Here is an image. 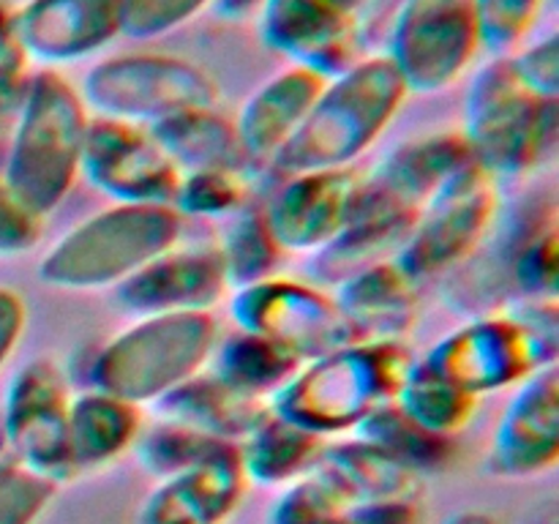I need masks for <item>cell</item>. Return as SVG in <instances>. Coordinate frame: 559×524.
Masks as SVG:
<instances>
[{
  "mask_svg": "<svg viewBox=\"0 0 559 524\" xmlns=\"http://www.w3.org/2000/svg\"><path fill=\"white\" fill-rule=\"evenodd\" d=\"M87 126L91 109L58 69L27 76L0 180L38 216L47 218L74 189Z\"/></svg>",
  "mask_w": 559,
  "mask_h": 524,
  "instance_id": "6da1fadb",
  "label": "cell"
},
{
  "mask_svg": "<svg viewBox=\"0 0 559 524\" xmlns=\"http://www.w3.org/2000/svg\"><path fill=\"white\" fill-rule=\"evenodd\" d=\"M409 91L385 55L364 58L328 80L311 112L271 158L282 178L314 169L353 167L391 126Z\"/></svg>",
  "mask_w": 559,
  "mask_h": 524,
  "instance_id": "7a4b0ae2",
  "label": "cell"
},
{
  "mask_svg": "<svg viewBox=\"0 0 559 524\" xmlns=\"http://www.w3.org/2000/svg\"><path fill=\"white\" fill-rule=\"evenodd\" d=\"M413 364L402 342H355L300 366L271 398V413L328 440L396 402Z\"/></svg>",
  "mask_w": 559,
  "mask_h": 524,
  "instance_id": "3957f363",
  "label": "cell"
},
{
  "mask_svg": "<svg viewBox=\"0 0 559 524\" xmlns=\"http://www.w3.org/2000/svg\"><path fill=\"white\" fill-rule=\"evenodd\" d=\"M426 364L475 398L519 385L540 366L557 364V303L519 300L478 314L440 338Z\"/></svg>",
  "mask_w": 559,
  "mask_h": 524,
  "instance_id": "277c9868",
  "label": "cell"
},
{
  "mask_svg": "<svg viewBox=\"0 0 559 524\" xmlns=\"http://www.w3.org/2000/svg\"><path fill=\"white\" fill-rule=\"evenodd\" d=\"M186 218L173 205H112L71 227L38 265L55 289L118 287L178 246Z\"/></svg>",
  "mask_w": 559,
  "mask_h": 524,
  "instance_id": "5b68a950",
  "label": "cell"
},
{
  "mask_svg": "<svg viewBox=\"0 0 559 524\" xmlns=\"http://www.w3.org/2000/svg\"><path fill=\"white\" fill-rule=\"evenodd\" d=\"M218 344L211 311H173L140 317L102 344L91 364V388L123 402L153 404L207 369Z\"/></svg>",
  "mask_w": 559,
  "mask_h": 524,
  "instance_id": "8992f818",
  "label": "cell"
},
{
  "mask_svg": "<svg viewBox=\"0 0 559 524\" xmlns=\"http://www.w3.org/2000/svg\"><path fill=\"white\" fill-rule=\"evenodd\" d=\"M557 107L519 80L511 58H495L469 82L462 134L475 162L495 178H522L555 145Z\"/></svg>",
  "mask_w": 559,
  "mask_h": 524,
  "instance_id": "52a82bcc",
  "label": "cell"
},
{
  "mask_svg": "<svg viewBox=\"0 0 559 524\" xmlns=\"http://www.w3.org/2000/svg\"><path fill=\"white\" fill-rule=\"evenodd\" d=\"M80 96L91 115L153 126L169 115L218 104V82L194 60L162 52L107 58L82 76Z\"/></svg>",
  "mask_w": 559,
  "mask_h": 524,
  "instance_id": "ba28073f",
  "label": "cell"
},
{
  "mask_svg": "<svg viewBox=\"0 0 559 524\" xmlns=\"http://www.w3.org/2000/svg\"><path fill=\"white\" fill-rule=\"evenodd\" d=\"M500 218V186L475 158H467L420 211L407 243L393 257L409 278L462 267L478 254Z\"/></svg>",
  "mask_w": 559,
  "mask_h": 524,
  "instance_id": "9c48e42d",
  "label": "cell"
},
{
  "mask_svg": "<svg viewBox=\"0 0 559 524\" xmlns=\"http://www.w3.org/2000/svg\"><path fill=\"white\" fill-rule=\"evenodd\" d=\"M478 49L475 0H404L385 58L409 93H442L467 74Z\"/></svg>",
  "mask_w": 559,
  "mask_h": 524,
  "instance_id": "30bf717a",
  "label": "cell"
},
{
  "mask_svg": "<svg viewBox=\"0 0 559 524\" xmlns=\"http://www.w3.org/2000/svg\"><path fill=\"white\" fill-rule=\"evenodd\" d=\"M229 317L238 331L284 344L306 364L360 342L331 295L295 278L271 276L233 289Z\"/></svg>",
  "mask_w": 559,
  "mask_h": 524,
  "instance_id": "8fae6325",
  "label": "cell"
},
{
  "mask_svg": "<svg viewBox=\"0 0 559 524\" xmlns=\"http://www.w3.org/2000/svg\"><path fill=\"white\" fill-rule=\"evenodd\" d=\"M69 380L47 358L22 366L3 396V437L11 458L58 486L76 480L69 453Z\"/></svg>",
  "mask_w": 559,
  "mask_h": 524,
  "instance_id": "7c38bea8",
  "label": "cell"
},
{
  "mask_svg": "<svg viewBox=\"0 0 559 524\" xmlns=\"http://www.w3.org/2000/svg\"><path fill=\"white\" fill-rule=\"evenodd\" d=\"M360 5L364 0H262L257 33L289 66L333 80L364 60Z\"/></svg>",
  "mask_w": 559,
  "mask_h": 524,
  "instance_id": "4fadbf2b",
  "label": "cell"
},
{
  "mask_svg": "<svg viewBox=\"0 0 559 524\" xmlns=\"http://www.w3.org/2000/svg\"><path fill=\"white\" fill-rule=\"evenodd\" d=\"M80 175L115 205H173L183 172L145 126L91 115Z\"/></svg>",
  "mask_w": 559,
  "mask_h": 524,
  "instance_id": "5bb4252c",
  "label": "cell"
},
{
  "mask_svg": "<svg viewBox=\"0 0 559 524\" xmlns=\"http://www.w3.org/2000/svg\"><path fill=\"white\" fill-rule=\"evenodd\" d=\"M364 186L366 172L355 167L289 175L262 213L282 251L317 254L353 222Z\"/></svg>",
  "mask_w": 559,
  "mask_h": 524,
  "instance_id": "9a60e30c",
  "label": "cell"
},
{
  "mask_svg": "<svg viewBox=\"0 0 559 524\" xmlns=\"http://www.w3.org/2000/svg\"><path fill=\"white\" fill-rule=\"evenodd\" d=\"M557 456L559 374L557 364H549L519 382L497 424L486 469L497 478H533L555 467Z\"/></svg>",
  "mask_w": 559,
  "mask_h": 524,
  "instance_id": "2e32d148",
  "label": "cell"
},
{
  "mask_svg": "<svg viewBox=\"0 0 559 524\" xmlns=\"http://www.w3.org/2000/svg\"><path fill=\"white\" fill-rule=\"evenodd\" d=\"M14 25L31 63L58 69L120 36V0H27L14 9Z\"/></svg>",
  "mask_w": 559,
  "mask_h": 524,
  "instance_id": "e0dca14e",
  "label": "cell"
},
{
  "mask_svg": "<svg viewBox=\"0 0 559 524\" xmlns=\"http://www.w3.org/2000/svg\"><path fill=\"white\" fill-rule=\"evenodd\" d=\"M218 246L167 251L115 287L118 303L136 317L173 311H211L227 295Z\"/></svg>",
  "mask_w": 559,
  "mask_h": 524,
  "instance_id": "ac0fdd59",
  "label": "cell"
},
{
  "mask_svg": "<svg viewBox=\"0 0 559 524\" xmlns=\"http://www.w3.org/2000/svg\"><path fill=\"white\" fill-rule=\"evenodd\" d=\"M473 158L462 131H435L404 142L366 175L360 205L402 216H420L435 191Z\"/></svg>",
  "mask_w": 559,
  "mask_h": 524,
  "instance_id": "d6986e66",
  "label": "cell"
},
{
  "mask_svg": "<svg viewBox=\"0 0 559 524\" xmlns=\"http://www.w3.org/2000/svg\"><path fill=\"white\" fill-rule=\"evenodd\" d=\"M249 480L240 464V445L158 478L142 500L136 524H227L243 502Z\"/></svg>",
  "mask_w": 559,
  "mask_h": 524,
  "instance_id": "ffe728a7",
  "label": "cell"
},
{
  "mask_svg": "<svg viewBox=\"0 0 559 524\" xmlns=\"http://www.w3.org/2000/svg\"><path fill=\"white\" fill-rule=\"evenodd\" d=\"M325 85L328 80L300 66H287L262 82L233 118L246 156H276L311 112Z\"/></svg>",
  "mask_w": 559,
  "mask_h": 524,
  "instance_id": "44dd1931",
  "label": "cell"
},
{
  "mask_svg": "<svg viewBox=\"0 0 559 524\" xmlns=\"http://www.w3.org/2000/svg\"><path fill=\"white\" fill-rule=\"evenodd\" d=\"M151 407L158 420H173L235 445L249 440L271 418V402L227 385L207 369L164 393Z\"/></svg>",
  "mask_w": 559,
  "mask_h": 524,
  "instance_id": "7402d4cb",
  "label": "cell"
},
{
  "mask_svg": "<svg viewBox=\"0 0 559 524\" xmlns=\"http://www.w3.org/2000/svg\"><path fill=\"white\" fill-rule=\"evenodd\" d=\"M336 306L360 342H402L418 320L415 282L393 260L336 284Z\"/></svg>",
  "mask_w": 559,
  "mask_h": 524,
  "instance_id": "603a6c76",
  "label": "cell"
},
{
  "mask_svg": "<svg viewBox=\"0 0 559 524\" xmlns=\"http://www.w3.org/2000/svg\"><path fill=\"white\" fill-rule=\"evenodd\" d=\"M145 429L136 404L112 393L87 391L71 396L69 407V453L76 478L98 473L131 451Z\"/></svg>",
  "mask_w": 559,
  "mask_h": 524,
  "instance_id": "cb8c5ba5",
  "label": "cell"
},
{
  "mask_svg": "<svg viewBox=\"0 0 559 524\" xmlns=\"http://www.w3.org/2000/svg\"><path fill=\"white\" fill-rule=\"evenodd\" d=\"M317 475L328 480L349 505L393 497H420V475L399 464L371 442L353 437L344 442H328Z\"/></svg>",
  "mask_w": 559,
  "mask_h": 524,
  "instance_id": "d4e9b609",
  "label": "cell"
},
{
  "mask_svg": "<svg viewBox=\"0 0 559 524\" xmlns=\"http://www.w3.org/2000/svg\"><path fill=\"white\" fill-rule=\"evenodd\" d=\"M147 131L183 175L200 172V169H238L240 172L249 158L240 145L233 118L222 115L216 107L169 115L147 126Z\"/></svg>",
  "mask_w": 559,
  "mask_h": 524,
  "instance_id": "484cf974",
  "label": "cell"
},
{
  "mask_svg": "<svg viewBox=\"0 0 559 524\" xmlns=\"http://www.w3.org/2000/svg\"><path fill=\"white\" fill-rule=\"evenodd\" d=\"M325 445V437L271 413L249 440L240 442V464L249 484L287 489L320 467Z\"/></svg>",
  "mask_w": 559,
  "mask_h": 524,
  "instance_id": "4316f807",
  "label": "cell"
},
{
  "mask_svg": "<svg viewBox=\"0 0 559 524\" xmlns=\"http://www.w3.org/2000/svg\"><path fill=\"white\" fill-rule=\"evenodd\" d=\"M304 364L306 360L284 344L238 331L235 336L216 344L207 371L249 396L271 402L298 374Z\"/></svg>",
  "mask_w": 559,
  "mask_h": 524,
  "instance_id": "83f0119b",
  "label": "cell"
},
{
  "mask_svg": "<svg viewBox=\"0 0 559 524\" xmlns=\"http://www.w3.org/2000/svg\"><path fill=\"white\" fill-rule=\"evenodd\" d=\"M353 434L380 448L415 475L440 473L453 462V440L415 424L396 402L366 415Z\"/></svg>",
  "mask_w": 559,
  "mask_h": 524,
  "instance_id": "f1b7e54d",
  "label": "cell"
},
{
  "mask_svg": "<svg viewBox=\"0 0 559 524\" xmlns=\"http://www.w3.org/2000/svg\"><path fill=\"white\" fill-rule=\"evenodd\" d=\"M396 404L415 424L435 431V434L448 437V440L467 429L475 418V409H478V398L473 393L462 391L451 380L437 374L426 360L413 364L402 391H399Z\"/></svg>",
  "mask_w": 559,
  "mask_h": 524,
  "instance_id": "f546056e",
  "label": "cell"
},
{
  "mask_svg": "<svg viewBox=\"0 0 559 524\" xmlns=\"http://www.w3.org/2000/svg\"><path fill=\"white\" fill-rule=\"evenodd\" d=\"M233 448L238 445L205 434V431L189 429V426L173 424V420H156V426L140 431L131 451L136 453L140 467L158 480L207 462L213 456H222Z\"/></svg>",
  "mask_w": 559,
  "mask_h": 524,
  "instance_id": "4dcf8cb0",
  "label": "cell"
},
{
  "mask_svg": "<svg viewBox=\"0 0 559 524\" xmlns=\"http://www.w3.org/2000/svg\"><path fill=\"white\" fill-rule=\"evenodd\" d=\"M229 289L276 276L282 246L273 238L262 211H238L229 224L227 238L218 243Z\"/></svg>",
  "mask_w": 559,
  "mask_h": 524,
  "instance_id": "1f68e13d",
  "label": "cell"
},
{
  "mask_svg": "<svg viewBox=\"0 0 559 524\" xmlns=\"http://www.w3.org/2000/svg\"><path fill=\"white\" fill-rule=\"evenodd\" d=\"M246 202V180L238 169L186 172L173 207L183 218H218L238 213Z\"/></svg>",
  "mask_w": 559,
  "mask_h": 524,
  "instance_id": "d6a6232c",
  "label": "cell"
},
{
  "mask_svg": "<svg viewBox=\"0 0 559 524\" xmlns=\"http://www.w3.org/2000/svg\"><path fill=\"white\" fill-rule=\"evenodd\" d=\"M546 0H475L480 49L495 58L516 52L544 14Z\"/></svg>",
  "mask_w": 559,
  "mask_h": 524,
  "instance_id": "836d02e7",
  "label": "cell"
},
{
  "mask_svg": "<svg viewBox=\"0 0 559 524\" xmlns=\"http://www.w3.org/2000/svg\"><path fill=\"white\" fill-rule=\"evenodd\" d=\"M347 508L349 502L322 475L311 473L282 491L267 524H355Z\"/></svg>",
  "mask_w": 559,
  "mask_h": 524,
  "instance_id": "e575fe53",
  "label": "cell"
},
{
  "mask_svg": "<svg viewBox=\"0 0 559 524\" xmlns=\"http://www.w3.org/2000/svg\"><path fill=\"white\" fill-rule=\"evenodd\" d=\"M60 486L14 458H0V524H36Z\"/></svg>",
  "mask_w": 559,
  "mask_h": 524,
  "instance_id": "d590c367",
  "label": "cell"
},
{
  "mask_svg": "<svg viewBox=\"0 0 559 524\" xmlns=\"http://www.w3.org/2000/svg\"><path fill=\"white\" fill-rule=\"evenodd\" d=\"M213 0H120V33L153 41L211 9Z\"/></svg>",
  "mask_w": 559,
  "mask_h": 524,
  "instance_id": "8d00e7d4",
  "label": "cell"
},
{
  "mask_svg": "<svg viewBox=\"0 0 559 524\" xmlns=\"http://www.w3.org/2000/svg\"><path fill=\"white\" fill-rule=\"evenodd\" d=\"M44 216L27 207L0 180V260L27 254L41 240Z\"/></svg>",
  "mask_w": 559,
  "mask_h": 524,
  "instance_id": "74e56055",
  "label": "cell"
},
{
  "mask_svg": "<svg viewBox=\"0 0 559 524\" xmlns=\"http://www.w3.org/2000/svg\"><path fill=\"white\" fill-rule=\"evenodd\" d=\"M516 69L519 80L530 87L533 93H538L540 98H551L559 102V38L551 36L538 38L530 47L516 49L513 55H508Z\"/></svg>",
  "mask_w": 559,
  "mask_h": 524,
  "instance_id": "f35d334b",
  "label": "cell"
},
{
  "mask_svg": "<svg viewBox=\"0 0 559 524\" xmlns=\"http://www.w3.org/2000/svg\"><path fill=\"white\" fill-rule=\"evenodd\" d=\"M31 58L16 36L14 9L0 0V87H25L31 71Z\"/></svg>",
  "mask_w": 559,
  "mask_h": 524,
  "instance_id": "ab89813d",
  "label": "cell"
},
{
  "mask_svg": "<svg viewBox=\"0 0 559 524\" xmlns=\"http://www.w3.org/2000/svg\"><path fill=\"white\" fill-rule=\"evenodd\" d=\"M355 524H424L420 497H393V500L355 502L347 508Z\"/></svg>",
  "mask_w": 559,
  "mask_h": 524,
  "instance_id": "60d3db41",
  "label": "cell"
},
{
  "mask_svg": "<svg viewBox=\"0 0 559 524\" xmlns=\"http://www.w3.org/2000/svg\"><path fill=\"white\" fill-rule=\"evenodd\" d=\"M27 325V306L16 289L0 287V369L11 358Z\"/></svg>",
  "mask_w": 559,
  "mask_h": 524,
  "instance_id": "b9f144b4",
  "label": "cell"
},
{
  "mask_svg": "<svg viewBox=\"0 0 559 524\" xmlns=\"http://www.w3.org/2000/svg\"><path fill=\"white\" fill-rule=\"evenodd\" d=\"M22 96H25V87H0V136H9L11 129H14V120L22 107Z\"/></svg>",
  "mask_w": 559,
  "mask_h": 524,
  "instance_id": "7bdbcfd3",
  "label": "cell"
},
{
  "mask_svg": "<svg viewBox=\"0 0 559 524\" xmlns=\"http://www.w3.org/2000/svg\"><path fill=\"white\" fill-rule=\"evenodd\" d=\"M262 0H213V14L222 20H246V16L257 14Z\"/></svg>",
  "mask_w": 559,
  "mask_h": 524,
  "instance_id": "ee69618b",
  "label": "cell"
},
{
  "mask_svg": "<svg viewBox=\"0 0 559 524\" xmlns=\"http://www.w3.org/2000/svg\"><path fill=\"white\" fill-rule=\"evenodd\" d=\"M445 524H500V522L484 511H464V513H456L453 519H448Z\"/></svg>",
  "mask_w": 559,
  "mask_h": 524,
  "instance_id": "f6af8a7d",
  "label": "cell"
}]
</instances>
